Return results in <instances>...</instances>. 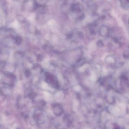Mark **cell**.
<instances>
[{"mask_svg": "<svg viewBox=\"0 0 129 129\" xmlns=\"http://www.w3.org/2000/svg\"><path fill=\"white\" fill-rule=\"evenodd\" d=\"M121 6L123 9H128L129 5H128V2L127 1H121Z\"/></svg>", "mask_w": 129, "mask_h": 129, "instance_id": "obj_1", "label": "cell"}, {"mask_svg": "<svg viewBox=\"0 0 129 129\" xmlns=\"http://www.w3.org/2000/svg\"><path fill=\"white\" fill-rule=\"evenodd\" d=\"M123 56V57H124V58L126 59H128V56H129V53H128V51H125V52H124Z\"/></svg>", "mask_w": 129, "mask_h": 129, "instance_id": "obj_2", "label": "cell"}, {"mask_svg": "<svg viewBox=\"0 0 129 129\" xmlns=\"http://www.w3.org/2000/svg\"><path fill=\"white\" fill-rule=\"evenodd\" d=\"M97 45H98V46L102 47L104 45V44H103V43L102 41L101 40H100L97 42Z\"/></svg>", "mask_w": 129, "mask_h": 129, "instance_id": "obj_3", "label": "cell"}, {"mask_svg": "<svg viewBox=\"0 0 129 129\" xmlns=\"http://www.w3.org/2000/svg\"><path fill=\"white\" fill-rule=\"evenodd\" d=\"M114 129H123V128H121L120 126H115L114 127Z\"/></svg>", "mask_w": 129, "mask_h": 129, "instance_id": "obj_4", "label": "cell"}]
</instances>
